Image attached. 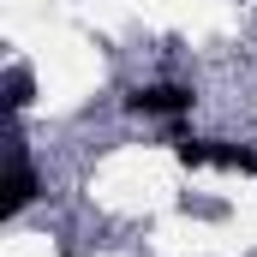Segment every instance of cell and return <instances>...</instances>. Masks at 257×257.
I'll list each match as a JSON object with an SVG mask.
<instances>
[{
	"label": "cell",
	"mask_w": 257,
	"mask_h": 257,
	"mask_svg": "<svg viewBox=\"0 0 257 257\" xmlns=\"http://www.w3.org/2000/svg\"><path fill=\"white\" fill-rule=\"evenodd\" d=\"M24 102H30V72L18 66V72H12V108H24Z\"/></svg>",
	"instance_id": "3957f363"
},
{
	"label": "cell",
	"mask_w": 257,
	"mask_h": 257,
	"mask_svg": "<svg viewBox=\"0 0 257 257\" xmlns=\"http://www.w3.org/2000/svg\"><path fill=\"white\" fill-rule=\"evenodd\" d=\"M209 168H227V174H257V150L251 144H233V138H215V162Z\"/></svg>",
	"instance_id": "7a4b0ae2"
},
{
	"label": "cell",
	"mask_w": 257,
	"mask_h": 257,
	"mask_svg": "<svg viewBox=\"0 0 257 257\" xmlns=\"http://www.w3.org/2000/svg\"><path fill=\"white\" fill-rule=\"evenodd\" d=\"M66 257H72V251H66Z\"/></svg>",
	"instance_id": "277c9868"
},
{
	"label": "cell",
	"mask_w": 257,
	"mask_h": 257,
	"mask_svg": "<svg viewBox=\"0 0 257 257\" xmlns=\"http://www.w3.org/2000/svg\"><path fill=\"white\" fill-rule=\"evenodd\" d=\"M120 108L138 114V120H186V114L197 108V90H192V84H168V78H162V84H138Z\"/></svg>",
	"instance_id": "6da1fadb"
}]
</instances>
